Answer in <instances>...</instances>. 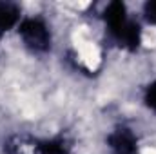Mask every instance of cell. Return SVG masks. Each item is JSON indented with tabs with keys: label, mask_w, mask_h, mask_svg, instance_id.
Here are the masks:
<instances>
[{
	"label": "cell",
	"mask_w": 156,
	"mask_h": 154,
	"mask_svg": "<svg viewBox=\"0 0 156 154\" xmlns=\"http://www.w3.org/2000/svg\"><path fill=\"white\" fill-rule=\"evenodd\" d=\"M104 22L109 35L129 51H136L142 44V27L127 15V5L122 0L109 2L104 9Z\"/></svg>",
	"instance_id": "obj_1"
},
{
	"label": "cell",
	"mask_w": 156,
	"mask_h": 154,
	"mask_svg": "<svg viewBox=\"0 0 156 154\" xmlns=\"http://www.w3.org/2000/svg\"><path fill=\"white\" fill-rule=\"evenodd\" d=\"M18 37L33 53H47L51 49V31L40 16H26L18 24Z\"/></svg>",
	"instance_id": "obj_2"
},
{
	"label": "cell",
	"mask_w": 156,
	"mask_h": 154,
	"mask_svg": "<svg viewBox=\"0 0 156 154\" xmlns=\"http://www.w3.org/2000/svg\"><path fill=\"white\" fill-rule=\"evenodd\" d=\"M107 145L113 151V154H136L138 152L136 136L127 127H120L116 131H113L107 136Z\"/></svg>",
	"instance_id": "obj_3"
},
{
	"label": "cell",
	"mask_w": 156,
	"mask_h": 154,
	"mask_svg": "<svg viewBox=\"0 0 156 154\" xmlns=\"http://www.w3.org/2000/svg\"><path fill=\"white\" fill-rule=\"evenodd\" d=\"M22 20V11L16 4L13 2H0V40L7 31L13 27H18Z\"/></svg>",
	"instance_id": "obj_4"
},
{
	"label": "cell",
	"mask_w": 156,
	"mask_h": 154,
	"mask_svg": "<svg viewBox=\"0 0 156 154\" xmlns=\"http://www.w3.org/2000/svg\"><path fill=\"white\" fill-rule=\"evenodd\" d=\"M144 102H145V105L151 109V111H154L156 113V80L145 89V94H144Z\"/></svg>",
	"instance_id": "obj_5"
},
{
	"label": "cell",
	"mask_w": 156,
	"mask_h": 154,
	"mask_svg": "<svg viewBox=\"0 0 156 154\" xmlns=\"http://www.w3.org/2000/svg\"><path fill=\"white\" fill-rule=\"evenodd\" d=\"M144 18L149 24L156 26V0H149L144 4Z\"/></svg>",
	"instance_id": "obj_6"
}]
</instances>
